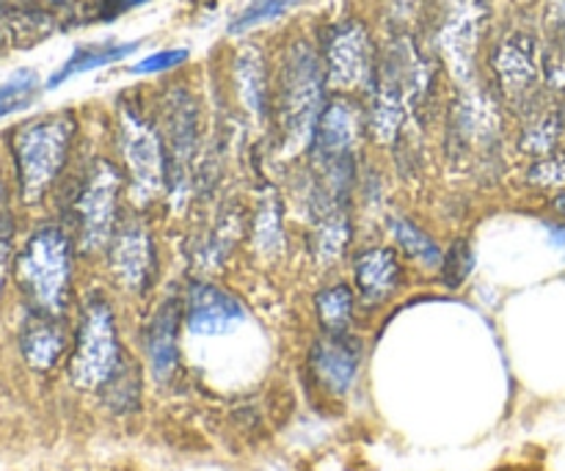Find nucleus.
<instances>
[{
	"label": "nucleus",
	"mask_w": 565,
	"mask_h": 471,
	"mask_svg": "<svg viewBox=\"0 0 565 471\" xmlns=\"http://www.w3.org/2000/svg\"><path fill=\"white\" fill-rule=\"evenodd\" d=\"M127 176L116 160L94 158L83 169L81 182L72 196V237H75L77 251L86 257L105 254L121 215V196H125Z\"/></svg>",
	"instance_id": "nucleus-6"
},
{
	"label": "nucleus",
	"mask_w": 565,
	"mask_h": 471,
	"mask_svg": "<svg viewBox=\"0 0 565 471\" xmlns=\"http://www.w3.org/2000/svg\"><path fill=\"white\" fill-rule=\"evenodd\" d=\"M403 281V265L395 248L367 246L353 254V285L367 307L390 301Z\"/></svg>",
	"instance_id": "nucleus-20"
},
{
	"label": "nucleus",
	"mask_w": 565,
	"mask_h": 471,
	"mask_svg": "<svg viewBox=\"0 0 565 471\" xmlns=\"http://www.w3.org/2000/svg\"><path fill=\"white\" fill-rule=\"evenodd\" d=\"M180 320H182V296H169L154 307L143 331V347H147L149 367L154 378L169 381L180 367Z\"/></svg>",
	"instance_id": "nucleus-19"
},
{
	"label": "nucleus",
	"mask_w": 565,
	"mask_h": 471,
	"mask_svg": "<svg viewBox=\"0 0 565 471\" xmlns=\"http://www.w3.org/2000/svg\"><path fill=\"white\" fill-rule=\"evenodd\" d=\"M524 180H527V185L550 191L555 196L565 193V149H552V152L530 160Z\"/></svg>",
	"instance_id": "nucleus-29"
},
{
	"label": "nucleus",
	"mask_w": 565,
	"mask_h": 471,
	"mask_svg": "<svg viewBox=\"0 0 565 471\" xmlns=\"http://www.w3.org/2000/svg\"><path fill=\"white\" fill-rule=\"evenodd\" d=\"M320 55H323L326 81H329L331 92H367L375 72V58H379V44L362 20L345 17V20L331 22L320 42Z\"/></svg>",
	"instance_id": "nucleus-10"
},
{
	"label": "nucleus",
	"mask_w": 565,
	"mask_h": 471,
	"mask_svg": "<svg viewBox=\"0 0 565 471\" xmlns=\"http://www.w3.org/2000/svg\"><path fill=\"white\" fill-rule=\"evenodd\" d=\"M364 132H367V108L359 94L331 92L318 127H315L307 160L315 165L356 163Z\"/></svg>",
	"instance_id": "nucleus-13"
},
{
	"label": "nucleus",
	"mask_w": 565,
	"mask_h": 471,
	"mask_svg": "<svg viewBox=\"0 0 565 471\" xmlns=\"http://www.w3.org/2000/svg\"><path fill=\"white\" fill-rule=\"evenodd\" d=\"M31 99H33V97L3 99V103H0V119H3V116H9V114H17V110H22L28 103H31Z\"/></svg>",
	"instance_id": "nucleus-33"
},
{
	"label": "nucleus",
	"mask_w": 565,
	"mask_h": 471,
	"mask_svg": "<svg viewBox=\"0 0 565 471\" xmlns=\"http://www.w3.org/2000/svg\"><path fill=\"white\" fill-rule=\"evenodd\" d=\"M99 392H105V400H108V406L114 408V411H136L138 397H141V378H138L136 364L121 358L116 373L110 375V381Z\"/></svg>",
	"instance_id": "nucleus-27"
},
{
	"label": "nucleus",
	"mask_w": 565,
	"mask_h": 471,
	"mask_svg": "<svg viewBox=\"0 0 565 471\" xmlns=\"http://www.w3.org/2000/svg\"><path fill=\"white\" fill-rule=\"evenodd\" d=\"M312 373L334 395H348L362 367V345L348 331H326L309 353Z\"/></svg>",
	"instance_id": "nucleus-17"
},
{
	"label": "nucleus",
	"mask_w": 565,
	"mask_h": 471,
	"mask_svg": "<svg viewBox=\"0 0 565 471\" xmlns=\"http://www.w3.org/2000/svg\"><path fill=\"white\" fill-rule=\"evenodd\" d=\"M390 235L403 257H408L412 263H417L419 268H425V270L439 268L445 248H441L439 243H436L434 237L423 229V226L414 224L412 218H406V215H392Z\"/></svg>",
	"instance_id": "nucleus-23"
},
{
	"label": "nucleus",
	"mask_w": 565,
	"mask_h": 471,
	"mask_svg": "<svg viewBox=\"0 0 565 471\" xmlns=\"http://www.w3.org/2000/svg\"><path fill=\"white\" fill-rule=\"evenodd\" d=\"M191 53L185 47H171V50H154L152 55L141 58L138 64L130 66L132 75H163V72L180 69L182 64H188Z\"/></svg>",
	"instance_id": "nucleus-30"
},
{
	"label": "nucleus",
	"mask_w": 565,
	"mask_h": 471,
	"mask_svg": "<svg viewBox=\"0 0 565 471\" xmlns=\"http://www.w3.org/2000/svg\"><path fill=\"white\" fill-rule=\"evenodd\" d=\"M246 320V307L213 281H191L182 296V323L193 336H221Z\"/></svg>",
	"instance_id": "nucleus-14"
},
{
	"label": "nucleus",
	"mask_w": 565,
	"mask_h": 471,
	"mask_svg": "<svg viewBox=\"0 0 565 471\" xmlns=\"http://www.w3.org/2000/svg\"><path fill=\"white\" fill-rule=\"evenodd\" d=\"M298 6V0H248L230 22V36H246L257 28L276 22L279 17L290 14Z\"/></svg>",
	"instance_id": "nucleus-26"
},
{
	"label": "nucleus",
	"mask_w": 565,
	"mask_h": 471,
	"mask_svg": "<svg viewBox=\"0 0 565 471\" xmlns=\"http://www.w3.org/2000/svg\"><path fill=\"white\" fill-rule=\"evenodd\" d=\"M326 103L329 81L320 47L307 36H292L270 66V125L281 152L309 149Z\"/></svg>",
	"instance_id": "nucleus-2"
},
{
	"label": "nucleus",
	"mask_w": 565,
	"mask_h": 471,
	"mask_svg": "<svg viewBox=\"0 0 565 471\" xmlns=\"http://www.w3.org/2000/svg\"><path fill=\"white\" fill-rule=\"evenodd\" d=\"M513 114L519 116V149L530 154V160L539 154L561 149V138L565 132V103L561 94L544 92L516 108Z\"/></svg>",
	"instance_id": "nucleus-16"
},
{
	"label": "nucleus",
	"mask_w": 565,
	"mask_h": 471,
	"mask_svg": "<svg viewBox=\"0 0 565 471\" xmlns=\"http://www.w3.org/2000/svg\"><path fill=\"white\" fill-rule=\"evenodd\" d=\"M75 141L77 119L72 110L20 121L9 132L17 191H20V202L25 207H36L47 199V193L53 191V185L70 163Z\"/></svg>",
	"instance_id": "nucleus-3"
},
{
	"label": "nucleus",
	"mask_w": 565,
	"mask_h": 471,
	"mask_svg": "<svg viewBox=\"0 0 565 471\" xmlns=\"http://www.w3.org/2000/svg\"><path fill=\"white\" fill-rule=\"evenodd\" d=\"M121 345L116 334L114 307L105 296L94 292L83 303L81 325H77L75 351L70 358V378L77 389L99 392L121 364Z\"/></svg>",
	"instance_id": "nucleus-8"
},
{
	"label": "nucleus",
	"mask_w": 565,
	"mask_h": 471,
	"mask_svg": "<svg viewBox=\"0 0 565 471\" xmlns=\"http://www.w3.org/2000/svg\"><path fill=\"white\" fill-rule=\"evenodd\" d=\"M436 92V64L419 50L408 31L390 33L379 47L373 81L367 86V136L381 147L401 138L414 114L430 103Z\"/></svg>",
	"instance_id": "nucleus-1"
},
{
	"label": "nucleus",
	"mask_w": 565,
	"mask_h": 471,
	"mask_svg": "<svg viewBox=\"0 0 565 471\" xmlns=\"http://www.w3.org/2000/svg\"><path fill=\"white\" fill-rule=\"evenodd\" d=\"M75 237L58 224H42L14 254V279L33 312L64 314L75 270Z\"/></svg>",
	"instance_id": "nucleus-4"
},
{
	"label": "nucleus",
	"mask_w": 565,
	"mask_h": 471,
	"mask_svg": "<svg viewBox=\"0 0 565 471\" xmlns=\"http://www.w3.org/2000/svg\"><path fill=\"white\" fill-rule=\"evenodd\" d=\"M483 3L480 0H458L447 20L439 28V47L445 53V61L461 83L475 81L478 69V44H480V25H483Z\"/></svg>",
	"instance_id": "nucleus-15"
},
{
	"label": "nucleus",
	"mask_w": 565,
	"mask_h": 471,
	"mask_svg": "<svg viewBox=\"0 0 565 471\" xmlns=\"http://www.w3.org/2000/svg\"><path fill=\"white\" fill-rule=\"evenodd\" d=\"M108 270L116 285L130 296H147L158 274V243L149 229L143 210H125L108 248Z\"/></svg>",
	"instance_id": "nucleus-12"
},
{
	"label": "nucleus",
	"mask_w": 565,
	"mask_h": 471,
	"mask_svg": "<svg viewBox=\"0 0 565 471\" xmlns=\"http://www.w3.org/2000/svg\"><path fill=\"white\" fill-rule=\"evenodd\" d=\"M20 351L28 367L36 373H50L66 351V325L58 314L28 312L20 329Z\"/></svg>",
	"instance_id": "nucleus-21"
},
{
	"label": "nucleus",
	"mask_w": 565,
	"mask_h": 471,
	"mask_svg": "<svg viewBox=\"0 0 565 471\" xmlns=\"http://www.w3.org/2000/svg\"><path fill=\"white\" fill-rule=\"evenodd\" d=\"M254 246L259 254H279L285 246V226H281V204L274 191H265L257 202V213L252 218Z\"/></svg>",
	"instance_id": "nucleus-24"
},
{
	"label": "nucleus",
	"mask_w": 565,
	"mask_h": 471,
	"mask_svg": "<svg viewBox=\"0 0 565 471\" xmlns=\"http://www.w3.org/2000/svg\"><path fill=\"white\" fill-rule=\"evenodd\" d=\"M158 125L166 143L169 188L166 199L171 207H185L196 191V160L202 143V105L188 83H174L158 99Z\"/></svg>",
	"instance_id": "nucleus-7"
},
{
	"label": "nucleus",
	"mask_w": 565,
	"mask_h": 471,
	"mask_svg": "<svg viewBox=\"0 0 565 471\" xmlns=\"http://www.w3.org/2000/svg\"><path fill=\"white\" fill-rule=\"evenodd\" d=\"M116 143H119L121 169L127 176L136 210H147L149 204L166 196L169 188V163H166V143L160 136L158 116H149L138 97H119L116 103Z\"/></svg>",
	"instance_id": "nucleus-5"
},
{
	"label": "nucleus",
	"mask_w": 565,
	"mask_h": 471,
	"mask_svg": "<svg viewBox=\"0 0 565 471\" xmlns=\"http://www.w3.org/2000/svg\"><path fill=\"white\" fill-rule=\"evenodd\" d=\"M502 119L497 97L469 88L447 110V154L452 163L480 165L500 158Z\"/></svg>",
	"instance_id": "nucleus-9"
},
{
	"label": "nucleus",
	"mask_w": 565,
	"mask_h": 471,
	"mask_svg": "<svg viewBox=\"0 0 565 471\" xmlns=\"http://www.w3.org/2000/svg\"><path fill=\"white\" fill-rule=\"evenodd\" d=\"M143 3H149V0H97V3L88 6V9H94L97 20H114V17L125 14V11L130 9H138V6Z\"/></svg>",
	"instance_id": "nucleus-32"
},
{
	"label": "nucleus",
	"mask_w": 565,
	"mask_h": 471,
	"mask_svg": "<svg viewBox=\"0 0 565 471\" xmlns=\"http://www.w3.org/2000/svg\"><path fill=\"white\" fill-rule=\"evenodd\" d=\"M14 263V226H11L9 199H6L3 171H0V292H3L6 276H9V265Z\"/></svg>",
	"instance_id": "nucleus-31"
},
{
	"label": "nucleus",
	"mask_w": 565,
	"mask_h": 471,
	"mask_svg": "<svg viewBox=\"0 0 565 471\" xmlns=\"http://www.w3.org/2000/svg\"><path fill=\"white\" fill-rule=\"evenodd\" d=\"M141 47V42H92V44H81L70 58L61 64V69L55 72L53 77L47 81V88L61 86L66 83L70 77L83 75V72H94V69H103V66L110 64H119V61L130 58L136 50Z\"/></svg>",
	"instance_id": "nucleus-22"
},
{
	"label": "nucleus",
	"mask_w": 565,
	"mask_h": 471,
	"mask_svg": "<svg viewBox=\"0 0 565 471\" xmlns=\"http://www.w3.org/2000/svg\"><path fill=\"white\" fill-rule=\"evenodd\" d=\"M232 92L257 125H270V64L257 44H243L232 58Z\"/></svg>",
	"instance_id": "nucleus-18"
},
{
	"label": "nucleus",
	"mask_w": 565,
	"mask_h": 471,
	"mask_svg": "<svg viewBox=\"0 0 565 471\" xmlns=\"http://www.w3.org/2000/svg\"><path fill=\"white\" fill-rule=\"evenodd\" d=\"M489 66L497 81V92L513 110L522 108L546 88L544 50L539 39L527 31L505 33L491 50Z\"/></svg>",
	"instance_id": "nucleus-11"
},
{
	"label": "nucleus",
	"mask_w": 565,
	"mask_h": 471,
	"mask_svg": "<svg viewBox=\"0 0 565 471\" xmlns=\"http://www.w3.org/2000/svg\"><path fill=\"white\" fill-rule=\"evenodd\" d=\"M353 292L356 290L348 285H331L315 296V312L326 331H348L353 320V303H356Z\"/></svg>",
	"instance_id": "nucleus-25"
},
{
	"label": "nucleus",
	"mask_w": 565,
	"mask_h": 471,
	"mask_svg": "<svg viewBox=\"0 0 565 471\" xmlns=\"http://www.w3.org/2000/svg\"><path fill=\"white\" fill-rule=\"evenodd\" d=\"M472 270H475L472 240H469V237H456V240L445 248V254H441V263H439L441 285L456 290V287H461L463 281L472 276Z\"/></svg>",
	"instance_id": "nucleus-28"
},
{
	"label": "nucleus",
	"mask_w": 565,
	"mask_h": 471,
	"mask_svg": "<svg viewBox=\"0 0 565 471\" xmlns=\"http://www.w3.org/2000/svg\"><path fill=\"white\" fill-rule=\"evenodd\" d=\"M557 50H561V53L565 55V39H563V42H557Z\"/></svg>",
	"instance_id": "nucleus-34"
}]
</instances>
